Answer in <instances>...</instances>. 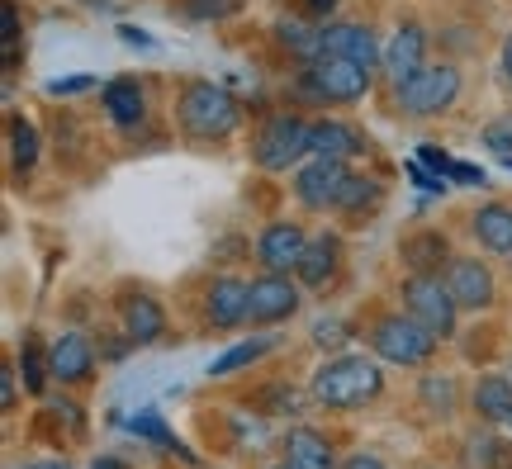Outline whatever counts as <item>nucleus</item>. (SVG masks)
<instances>
[{"instance_id": "79ce46f5", "label": "nucleus", "mask_w": 512, "mask_h": 469, "mask_svg": "<svg viewBox=\"0 0 512 469\" xmlns=\"http://www.w3.org/2000/svg\"><path fill=\"white\" fill-rule=\"evenodd\" d=\"M119 38H124V43H138V48H152V38H147V34H138L133 24H124V29H119Z\"/></svg>"}, {"instance_id": "c756f323", "label": "nucleus", "mask_w": 512, "mask_h": 469, "mask_svg": "<svg viewBox=\"0 0 512 469\" xmlns=\"http://www.w3.org/2000/svg\"><path fill=\"white\" fill-rule=\"evenodd\" d=\"M10 157H15L19 171L34 166V157H38V128L29 119H19V114H10Z\"/></svg>"}, {"instance_id": "f704fd0d", "label": "nucleus", "mask_w": 512, "mask_h": 469, "mask_svg": "<svg viewBox=\"0 0 512 469\" xmlns=\"http://www.w3.org/2000/svg\"><path fill=\"white\" fill-rule=\"evenodd\" d=\"M95 76H62V81H48V95H81L91 91Z\"/></svg>"}, {"instance_id": "aec40b11", "label": "nucleus", "mask_w": 512, "mask_h": 469, "mask_svg": "<svg viewBox=\"0 0 512 469\" xmlns=\"http://www.w3.org/2000/svg\"><path fill=\"white\" fill-rule=\"evenodd\" d=\"M285 460H290L294 469H342L328 446V436H318L313 427H290V436H285Z\"/></svg>"}, {"instance_id": "423d86ee", "label": "nucleus", "mask_w": 512, "mask_h": 469, "mask_svg": "<svg viewBox=\"0 0 512 469\" xmlns=\"http://www.w3.org/2000/svg\"><path fill=\"white\" fill-rule=\"evenodd\" d=\"M309 138H313V124H304L299 114H275V119H266L261 133H256L252 157L261 171H290V166H299L304 157H313Z\"/></svg>"}, {"instance_id": "c85d7f7f", "label": "nucleus", "mask_w": 512, "mask_h": 469, "mask_svg": "<svg viewBox=\"0 0 512 469\" xmlns=\"http://www.w3.org/2000/svg\"><path fill=\"white\" fill-rule=\"evenodd\" d=\"M252 408L256 413H299V394H294L290 384H261V389H252Z\"/></svg>"}, {"instance_id": "dca6fc26", "label": "nucleus", "mask_w": 512, "mask_h": 469, "mask_svg": "<svg viewBox=\"0 0 512 469\" xmlns=\"http://www.w3.org/2000/svg\"><path fill=\"white\" fill-rule=\"evenodd\" d=\"M119 318H124V332H128V342H157L166 332V313L162 304L152 299V294H124L119 299Z\"/></svg>"}, {"instance_id": "c03bdc74", "label": "nucleus", "mask_w": 512, "mask_h": 469, "mask_svg": "<svg viewBox=\"0 0 512 469\" xmlns=\"http://www.w3.org/2000/svg\"><path fill=\"white\" fill-rule=\"evenodd\" d=\"M309 10L313 15H332V10H337V0H309Z\"/></svg>"}, {"instance_id": "e433bc0d", "label": "nucleus", "mask_w": 512, "mask_h": 469, "mask_svg": "<svg viewBox=\"0 0 512 469\" xmlns=\"http://www.w3.org/2000/svg\"><path fill=\"white\" fill-rule=\"evenodd\" d=\"M15 48H19V15H15V5L5 0V57L15 62Z\"/></svg>"}, {"instance_id": "a18cd8bd", "label": "nucleus", "mask_w": 512, "mask_h": 469, "mask_svg": "<svg viewBox=\"0 0 512 469\" xmlns=\"http://www.w3.org/2000/svg\"><path fill=\"white\" fill-rule=\"evenodd\" d=\"M91 469H128V465H124V460H114V455H100Z\"/></svg>"}, {"instance_id": "1a4fd4ad", "label": "nucleus", "mask_w": 512, "mask_h": 469, "mask_svg": "<svg viewBox=\"0 0 512 469\" xmlns=\"http://www.w3.org/2000/svg\"><path fill=\"white\" fill-rule=\"evenodd\" d=\"M299 313V285L290 275L280 271H266L252 280V299H247V323L256 327H271V323H285Z\"/></svg>"}, {"instance_id": "20e7f679", "label": "nucleus", "mask_w": 512, "mask_h": 469, "mask_svg": "<svg viewBox=\"0 0 512 469\" xmlns=\"http://www.w3.org/2000/svg\"><path fill=\"white\" fill-rule=\"evenodd\" d=\"M456 95H460V67H451V62L427 67L422 62L408 81L394 86V105L408 119H432V114H446V109L456 105Z\"/></svg>"}, {"instance_id": "2eb2a0df", "label": "nucleus", "mask_w": 512, "mask_h": 469, "mask_svg": "<svg viewBox=\"0 0 512 469\" xmlns=\"http://www.w3.org/2000/svg\"><path fill=\"white\" fill-rule=\"evenodd\" d=\"M422 53H427V34H422V24H399V34L389 38L380 67L389 72V81L399 86V81H408V76L422 67Z\"/></svg>"}, {"instance_id": "58836bf2", "label": "nucleus", "mask_w": 512, "mask_h": 469, "mask_svg": "<svg viewBox=\"0 0 512 469\" xmlns=\"http://www.w3.org/2000/svg\"><path fill=\"white\" fill-rule=\"evenodd\" d=\"M342 337H347V332H342V323H318V327H313V342H318V346H337Z\"/></svg>"}, {"instance_id": "49530a36", "label": "nucleus", "mask_w": 512, "mask_h": 469, "mask_svg": "<svg viewBox=\"0 0 512 469\" xmlns=\"http://www.w3.org/2000/svg\"><path fill=\"white\" fill-rule=\"evenodd\" d=\"M24 469H67L62 460H34V465H24Z\"/></svg>"}, {"instance_id": "ddd939ff", "label": "nucleus", "mask_w": 512, "mask_h": 469, "mask_svg": "<svg viewBox=\"0 0 512 469\" xmlns=\"http://www.w3.org/2000/svg\"><path fill=\"white\" fill-rule=\"evenodd\" d=\"M323 53L351 57V62H361L370 72L384 62L380 38H375V29H366V24H328V29H323Z\"/></svg>"}, {"instance_id": "7c9ffc66", "label": "nucleus", "mask_w": 512, "mask_h": 469, "mask_svg": "<svg viewBox=\"0 0 512 469\" xmlns=\"http://www.w3.org/2000/svg\"><path fill=\"white\" fill-rule=\"evenodd\" d=\"M475 465L479 469H512V441H503V436H479Z\"/></svg>"}, {"instance_id": "7ed1b4c3", "label": "nucleus", "mask_w": 512, "mask_h": 469, "mask_svg": "<svg viewBox=\"0 0 512 469\" xmlns=\"http://www.w3.org/2000/svg\"><path fill=\"white\" fill-rule=\"evenodd\" d=\"M176 114H181V128L200 143H219L238 128V100L214 86V81H185L181 100H176Z\"/></svg>"}, {"instance_id": "b1692460", "label": "nucleus", "mask_w": 512, "mask_h": 469, "mask_svg": "<svg viewBox=\"0 0 512 469\" xmlns=\"http://www.w3.org/2000/svg\"><path fill=\"white\" fill-rule=\"evenodd\" d=\"M275 346H280V337L275 332H261V337H247V342H238L233 351H223L219 361L209 365V375L214 379H228V375H238V370H247V365H256L261 356H271Z\"/></svg>"}, {"instance_id": "4c0bfd02", "label": "nucleus", "mask_w": 512, "mask_h": 469, "mask_svg": "<svg viewBox=\"0 0 512 469\" xmlns=\"http://www.w3.org/2000/svg\"><path fill=\"white\" fill-rule=\"evenodd\" d=\"M418 157H422V162H427V166H432L437 176H451V166H456V162H451V157H446V152H441V147H422Z\"/></svg>"}, {"instance_id": "72a5a7b5", "label": "nucleus", "mask_w": 512, "mask_h": 469, "mask_svg": "<svg viewBox=\"0 0 512 469\" xmlns=\"http://www.w3.org/2000/svg\"><path fill=\"white\" fill-rule=\"evenodd\" d=\"M484 143L494 147V152H503V157H512V114H508V119H498V124L484 128Z\"/></svg>"}, {"instance_id": "de8ad7c7", "label": "nucleus", "mask_w": 512, "mask_h": 469, "mask_svg": "<svg viewBox=\"0 0 512 469\" xmlns=\"http://www.w3.org/2000/svg\"><path fill=\"white\" fill-rule=\"evenodd\" d=\"M275 469H294V465H290V460H285V465H275Z\"/></svg>"}, {"instance_id": "393cba45", "label": "nucleus", "mask_w": 512, "mask_h": 469, "mask_svg": "<svg viewBox=\"0 0 512 469\" xmlns=\"http://www.w3.org/2000/svg\"><path fill=\"white\" fill-rule=\"evenodd\" d=\"M275 38H280L299 62L323 57V29H313V24H304V19H275Z\"/></svg>"}, {"instance_id": "39448f33", "label": "nucleus", "mask_w": 512, "mask_h": 469, "mask_svg": "<svg viewBox=\"0 0 512 469\" xmlns=\"http://www.w3.org/2000/svg\"><path fill=\"white\" fill-rule=\"evenodd\" d=\"M437 332H427V327L408 313H394V318H380V323L370 327V346H375V356L380 361H389V365H427L432 356H437Z\"/></svg>"}, {"instance_id": "a211bd4d", "label": "nucleus", "mask_w": 512, "mask_h": 469, "mask_svg": "<svg viewBox=\"0 0 512 469\" xmlns=\"http://www.w3.org/2000/svg\"><path fill=\"white\" fill-rule=\"evenodd\" d=\"M313 157H337V162H351V157H361L366 152V133H356L351 124H342V119H318L313 124Z\"/></svg>"}, {"instance_id": "412c9836", "label": "nucleus", "mask_w": 512, "mask_h": 469, "mask_svg": "<svg viewBox=\"0 0 512 469\" xmlns=\"http://www.w3.org/2000/svg\"><path fill=\"white\" fill-rule=\"evenodd\" d=\"M105 114H110L119 128H128V124H138L147 114V95H143V86L133 81V76H119V81H110L105 86Z\"/></svg>"}, {"instance_id": "f257e3e1", "label": "nucleus", "mask_w": 512, "mask_h": 469, "mask_svg": "<svg viewBox=\"0 0 512 469\" xmlns=\"http://www.w3.org/2000/svg\"><path fill=\"white\" fill-rule=\"evenodd\" d=\"M380 389H384V370L375 361H366V356H337V361H328L313 375V403L318 408H337V413L380 398Z\"/></svg>"}, {"instance_id": "f03ea898", "label": "nucleus", "mask_w": 512, "mask_h": 469, "mask_svg": "<svg viewBox=\"0 0 512 469\" xmlns=\"http://www.w3.org/2000/svg\"><path fill=\"white\" fill-rule=\"evenodd\" d=\"M370 81H375L370 67L337 53H323L299 67V91L309 95L313 105H356L361 95H370Z\"/></svg>"}, {"instance_id": "2f4dec72", "label": "nucleus", "mask_w": 512, "mask_h": 469, "mask_svg": "<svg viewBox=\"0 0 512 469\" xmlns=\"http://www.w3.org/2000/svg\"><path fill=\"white\" fill-rule=\"evenodd\" d=\"M422 398H427V403H437V408H432V413H456V384H451V379H427V384H422Z\"/></svg>"}, {"instance_id": "4be33fe9", "label": "nucleus", "mask_w": 512, "mask_h": 469, "mask_svg": "<svg viewBox=\"0 0 512 469\" xmlns=\"http://www.w3.org/2000/svg\"><path fill=\"white\" fill-rule=\"evenodd\" d=\"M337 256H342V242H337L332 233L313 237V242H309V252L299 256V266H294V275H299L304 285H328L332 271H337Z\"/></svg>"}, {"instance_id": "0eeeda50", "label": "nucleus", "mask_w": 512, "mask_h": 469, "mask_svg": "<svg viewBox=\"0 0 512 469\" xmlns=\"http://www.w3.org/2000/svg\"><path fill=\"white\" fill-rule=\"evenodd\" d=\"M399 294H403V308H408V313H413L427 332H437L441 342H446V337H456L460 304L451 299V289H446V280H441V275H408Z\"/></svg>"}, {"instance_id": "8fccbe9b", "label": "nucleus", "mask_w": 512, "mask_h": 469, "mask_svg": "<svg viewBox=\"0 0 512 469\" xmlns=\"http://www.w3.org/2000/svg\"><path fill=\"white\" fill-rule=\"evenodd\" d=\"M508 427H512V422H508Z\"/></svg>"}, {"instance_id": "f8f14e48", "label": "nucleus", "mask_w": 512, "mask_h": 469, "mask_svg": "<svg viewBox=\"0 0 512 469\" xmlns=\"http://www.w3.org/2000/svg\"><path fill=\"white\" fill-rule=\"evenodd\" d=\"M247 299H252V285H242L233 275H223L204 289V323L214 332H228V327L247 323Z\"/></svg>"}, {"instance_id": "473e14b6", "label": "nucleus", "mask_w": 512, "mask_h": 469, "mask_svg": "<svg viewBox=\"0 0 512 469\" xmlns=\"http://www.w3.org/2000/svg\"><path fill=\"white\" fill-rule=\"evenodd\" d=\"M403 171L413 176V185H422V190H437V195H446V181H441L432 166L422 162V157H413V162H403Z\"/></svg>"}, {"instance_id": "c9c22d12", "label": "nucleus", "mask_w": 512, "mask_h": 469, "mask_svg": "<svg viewBox=\"0 0 512 469\" xmlns=\"http://www.w3.org/2000/svg\"><path fill=\"white\" fill-rule=\"evenodd\" d=\"M451 181L456 185H489V176H484V166H475V162H456L451 166Z\"/></svg>"}, {"instance_id": "5701e85b", "label": "nucleus", "mask_w": 512, "mask_h": 469, "mask_svg": "<svg viewBox=\"0 0 512 469\" xmlns=\"http://www.w3.org/2000/svg\"><path fill=\"white\" fill-rule=\"evenodd\" d=\"M475 413L484 422H512V379L508 375H484L475 384Z\"/></svg>"}, {"instance_id": "4468645a", "label": "nucleus", "mask_w": 512, "mask_h": 469, "mask_svg": "<svg viewBox=\"0 0 512 469\" xmlns=\"http://www.w3.org/2000/svg\"><path fill=\"white\" fill-rule=\"evenodd\" d=\"M48 356H53V379H62V384H86L95 375V346L81 332H62Z\"/></svg>"}, {"instance_id": "a19ab883", "label": "nucleus", "mask_w": 512, "mask_h": 469, "mask_svg": "<svg viewBox=\"0 0 512 469\" xmlns=\"http://www.w3.org/2000/svg\"><path fill=\"white\" fill-rule=\"evenodd\" d=\"M0 403H5V413L15 408V375H10V370L0 375Z\"/></svg>"}, {"instance_id": "f3484780", "label": "nucleus", "mask_w": 512, "mask_h": 469, "mask_svg": "<svg viewBox=\"0 0 512 469\" xmlns=\"http://www.w3.org/2000/svg\"><path fill=\"white\" fill-rule=\"evenodd\" d=\"M399 256L408 261V271L413 275H441L446 266H451V242H446V233H413V237H403L399 242Z\"/></svg>"}, {"instance_id": "37998d69", "label": "nucleus", "mask_w": 512, "mask_h": 469, "mask_svg": "<svg viewBox=\"0 0 512 469\" xmlns=\"http://www.w3.org/2000/svg\"><path fill=\"white\" fill-rule=\"evenodd\" d=\"M503 76H508V86H512V34L503 38Z\"/></svg>"}, {"instance_id": "ea45409f", "label": "nucleus", "mask_w": 512, "mask_h": 469, "mask_svg": "<svg viewBox=\"0 0 512 469\" xmlns=\"http://www.w3.org/2000/svg\"><path fill=\"white\" fill-rule=\"evenodd\" d=\"M342 469H384V460L380 455H370V451H361V455H351V460H342Z\"/></svg>"}, {"instance_id": "a878e982", "label": "nucleus", "mask_w": 512, "mask_h": 469, "mask_svg": "<svg viewBox=\"0 0 512 469\" xmlns=\"http://www.w3.org/2000/svg\"><path fill=\"white\" fill-rule=\"evenodd\" d=\"M19 375H24V389H29V394H43V384L53 375V356H43V342H38V337H24V346H19Z\"/></svg>"}, {"instance_id": "9b49d317", "label": "nucleus", "mask_w": 512, "mask_h": 469, "mask_svg": "<svg viewBox=\"0 0 512 469\" xmlns=\"http://www.w3.org/2000/svg\"><path fill=\"white\" fill-rule=\"evenodd\" d=\"M304 252H309V233H304L299 223H271L266 233L256 237V261H261L266 271L290 275Z\"/></svg>"}, {"instance_id": "cd10ccee", "label": "nucleus", "mask_w": 512, "mask_h": 469, "mask_svg": "<svg viewBox=\"0 0 512 469\" xmlns=\"http://www.w3.org/2000/svg\"><path fill=\"white\" fill-rule=\"evenodd\" d=\"M380 181H370V176H356L351 171L347 176V190H342V199H337V214H366V209H375L380 204Z\"/></svg>"}, {"instance_id": "6e6552de", "label": "nucleus", "mask_w": 512, "mask_h": 469, "mask_svg": "<svg viewBox=\"0 0 512 469\" xmlns=\"http://www.w3.org/2000/svg\"><path fill=\"white\" fill-rule=\"evenodd\" d=\"M347 162H337V157H309V162L294 171V199L313 209V214H328L337 209V199L347 190Z\"/></svg>"}, {"instance_id": "09e8293b", "label": "nucleus", "mask_w": 512, "mask_h": 469, "mask_svg": "<svg viewBox=\"0 0 512 469\" xmlns=\"http://www.w3.org/2000/svg\"><path fill=\"white\" fill-rule=\"evenodd\" d=\"M503 162H508V171H512V157H503Z\"/></svg>"}, {"instance_id": "bb28decb", "label": "nucleus", "mask_w": 512, "mask_h": 469, "mask_svg": "<svg viewBox=\"0 0 512 469\" xmlns=\"http://www.w3.org/2000/svg\"><path fill=\"white\" fill-rule=\"evenodd\" d=\"M128 432L143 436V441H152V446H162V451H176V455H185V460H195V455L181 446V436L171 432V427H166V422L152 413V408H147V413H138V417H128Z\"/></svg>"}, {"instance_id": "6ab92c4d", "label": "nucleus", "mask_w": 512, "mask_h": 469, "mask_svg": "<svg viewBox=\"0 0 512 469\" xmlns=\"http://www.w3.org/2000/svg\"><path fill=\"white\" fill-rule=\"evenodd\" d=\"M470 233L479 237V247H489L498 256H512V204H484L470 214Z\"/></svg>"}, {"instance_id": "9d476101", "label": "nucleus", "mask_w": 512, "mask_h": 469, "mask_svg": "<svg viewBox=\"0 0 512 469\" xmlns=\"http://www.w3.org/2000/svg\"><path fill=\"white\" fill-rule=\"evenodd\" d=\"M446 289H451V299L460 308H489L498 299V285H494V271L479 261V256H451V266L441 271Z\"/></svg>"}]
</instances>
